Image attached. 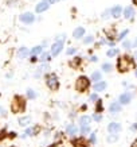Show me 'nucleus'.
Returning a JSON list of instances; mask_svg holds the SVG:
<instances>
[{"label":"nucleus","instance_id":"nucleus-43","mask_svg":"<svg viewBox=\"0 0 137 147\" xmlns=\"http://www.w3.org/2000/svg\"><path fill=\"white\" fill-rule=\"evenodd\" d=\"M90 61H93V62H96V61H97V57H92V58H90Z\"/></svg>","mask_w":137,"mask_h":147},{"label":"nucleus","instance_id":"nucleus-40","mask_svg":"<svg viewBox=\"0 0 137 147\" xmlns=\"http://www.w3.org/2000/svg\"><path fill=\"white\" fill-rule=\"evenodd\" d=\"M94 120H101V116H100V115H94Z\"/></svg>","mask_w":137,"mask_h":147},{"label":"nucleus","instance_id":"nucleus-4","mask_svg":"<svg viewBox=\"0 0 137 147\" xmlns=\"http://www.w3.org/2000/svg\"><path fill=\"white\" fill-rule=\"evenodd\" d=\"M46 84L51 90H57L59 88V82H58V78L55 74H49L46 77Z\"/></svg>","mask_w":137,"mask_h":147},{"label":"nucleus","instance_id":"nucleus-29","mask_svg":"<svg viewBox=\"0 0 137 147\" xmlns=\"http://www.w3.org/2000/svg\"><path fill=\"white\" fill-rule=\"evenodd\" d=\"M85 43H86V45H88V43H92V42H93V36L92 35H89V36H86V38H85V40H84Z\"/></svg>","mask_w":137,"mask_h":147},{"label":"nucleus","instance_id":"nucleus-6","mask_svg":"<svg viewBox=\"0 0 137 147\" xmlns=\"http://www.w3.org/2000/svg\"><path fill=\"white\" fill-rule=\"evenodd\" d=\"M20 20L23 23H26V24H31L34 20H35V15L31 12H24L20 15Z\"/></svg>","mask_w":137,"mask_h":147},{"label":"nucleus","instance_id":"nucleus-13","mask_svg":"<svg viewBox=\"0 0 137 147\" xmlns=\"http://www.w3.org/2000/svg\"><path fill=\"white\" fill-rule=\"evenodd\" d=\"M130 98H132L130 93H122L120 96V102L121 104H128V102H130Z\"/></svg>","mask_w":137,"mask_h":147},{"label":"nucleus","instance_id":"nucleus-23","mask_svg":"<svg viewBox=\"0 0 137 147\" xmlns=\"http://www.w3.org/2000/svg\"><path fill=\"white\" fill-rule=\"evenodd\" d=\"M80 62H81V58H80V57H77V58L74 59V61H71L70 65H71L73 67H77L78 65H80Z\"/></svg>","mask_w":137,"mask_h":147},{"label":"nucleus","instance_id":"nucleus-21","mask_svg":"<svg viewBox=\"0 0 137 147\" xmlns=\"http://www.w3.org/2000/svg\"><path fill=\"white\" fill-rule=\"evenodd\" d=\"M92 80L98 82V81L101 80V73H100V71H94L93 74H92Z\"/></svg>","mask_w":137,"mask_h":147},{"label":"nucleus","instance_id":"nucleus-35","mask_svg":"<svg viewBox=\"0 0 137 147\" xmlns=\"http://www.w3.org/2000/svg\"><path fill=\"white\" fill-rule=\"evenodd\" d=\"M90 100H92V101H96V100H98L97 94H96V93H94V94H92V96H90Z\"/></svg>","mask_w":137,"mask_h":147},{"label":"nucleus","instance_id":"nucleus-14","mask_svg":"<svg viewBox=\"0 0 137 147\" xmlns=\"http://www.w3.org/2000/svg\"><path fill=\"white\" fill-rule=\"evenodd\" d=\"M105 89H106L105 81H98V82H96V85H94V90H97V92H101V90H105Z\"/></svg>","mask_w":137,"mask_h":147},{"label":"nucleus","instance_id":"nucleus-8","mask_svg":"<svg viewBox=\"0 0 137 147\" xmlns=\"http://www.w3.org/2000/svg\"><path fill=\"white\" fill-rule=\"evenodd\" d=\"M108 129H109V132L110 134H118L120 131H121V124L120 123H110L109 124V127H108Z\"/></svg>","mask_w":137,"mask_h":147},{"label":"nucleus","instance_id":"nucleus-1","mask_svg":"<svg viewBox=\"0 0 137 147\" xmlns=\"http://www.w3.org/2000/svg\"><path fill=\"white\" fill-rule=\"evenodd\" d=\"M132 67H134V62H133L132 57L122 55V57L118 58V61H117V69H118V71L125 73V71H128L129 69H132Z\"/></svg>","mask_w":137,"mask_h":147},{"label":"nucleus","instance_id":"nucleus-41","mask_svg":"<svg viewBox=\"0 0 137 147\" xmlns=\"http://www.w3.org/2000/svg\"><path fill=\"white\" fill-rule=\"evenodd\" d=\"M132 147H137V139H136V140H133V143H132Z\"/></svg>","mask_w":137,"mask_h":147},{"label":"nucleus","instance_id":"nucleus-20","mask_svg":"<svg viewBox=\"0 0 137 147\" xmlns=\"http://www.w3.org/2000/svg\"><path fill=\"white\" fill-rule=\"evenodd\" d=\"M28 53H30V51H28L26 47H22V49L19 50L18 55H19V58H24V57H27V54H28Z\"/></svg>","mask_w":137,"mask_h":147},{"label":"nucleus","instance_id":"nucleus-45","mask_svg":"<svg viewBox=\"0 0 137 147\" xmlns=\"http://www.w3.org/2000/svg\"><path fill=\"white\" fill-rule=\"evenodd\" d=\"M136 77H137V70H136Z\"/></svg>","mask_w":137,"mask_h":147},{"label":"nucleus","instance_id":"nucleus-31","mask_svg":"<svg viewBox=\"0 0 137 147\" xmlns=\"http://www.w3.org/2000/svg\"><path fill=\"white\" fill-rule=\"evenodd\" d=\"M89 131H90V127H81V132L82 134H88Z\"/></svg>","mask_w":137,"mask_h":147},{"label":"nucleus","instance_id":"nucleus-12","mask_svg":"<svg viewBox=\"0 0 137 147\" xmlns=\"http://www.w3.org/2000/svg\"><path fill=\"white\" fill-rule=\"evenodd\" d=\"M85 35V28L84 27H77L74 30V32H73V36H74L75 39H80V38H82V36Z\"/></svg>","mask_w":137,"mask_h":147},{"label":"nucleus","instance_id":"nucleus-38","mask_svg":"<svg viewBox=\"0 0 137 147\" xmlns=\"http://www.w3.org/2000/svg\"><path fill=\"white\" fill-rule=\"evenodd\" d=\"M46 1H49L50 4H54V3H58V1H61V0H46Z\"/></svg>","mask_w":137,"mask_h":147},{"label":"nucleus","instance_id":"nucleus-7","mask_svg":"<svg viewBox=\"0 0 137 147\" xmlns=\"http://www.w3.org/2000/svg\"><path fill=\"white\" fill-rule=\"evenodd\" d=\"M49 5H50L49 1H46V0H43V1H40L39 4H36L35 11H36L38 13L44 12V11H47V9H49Z\"/></svg>","mask_w":137,"mask_h":147},{"label":"nucleus","instance_id":"nucleus-42","mask_svg":"<svg viewBox=\"0 0 137 147\" xmlns=\"http://www.w3.org/2000/svg\"><path fill=\"white\" fill-rule=\"evenodd\" d=\"M0 115H5V112H4V109H3V108H0Z\"/></svg>","mask_w":137,"mask_h":147},{"label":"nucleus","instance_id":"nucleus-25","mask_svg":"<svg viewBox=\"0 0 137 147\" xmlns=\"http://www.w3.org/2000/svg\"><path fill=\"white\" fill-rule=\"evenodd\" d=\"M128 30H124V31H122V32H121V34H120V35L118 36H117V39H118V40H122V39H124V38H125V36H126V35H128Z\"/></svg>","mask_w":137,"mask_h":147},{"label":"nucleus","instance_id":"nucleus-22","mask_svg":"<svg viewBox=\"0 0 137 147\" xmlns=\"http://www.w3.org/2000/svg\"><path fill=\"white\" fill-rule=\"evenodd\" d=\"M42 50H43V47H42V46H35V47L31 50V54H32V55L39 54V53H42Z\"/></svg>","mask_w":137,"mask_h":147},{"label":"nucleus","instance_id":"nucleus-32","mask_svg":"<svg viewBox=\"0 0 137 147\" xmlns=\"http://www.w3.org/2000/svg\"><path fill=\"white\" fill-rule=\"evenodd\" d=\"M97 112H102V102L97 101Z\"/></svg>","mask_w":137,"mask_h":147},{"label":"nucleus","instance_id":"nucleus-28","mask_svg":"<svg viewBox=\"0 0 137 147\" xmlns=\"http://www.w3.org/2000/svg\"><path fill=\"white\" fill-rule=\"evenodd\" d=\"M50 55H51V53H46V54H43L42 57H40V61H47V59H50Z\"/></svg>","mask_w":137,"mask_h":147},{"label":"nucleus","instance_id":"nucleus-27","mask_svg":"<svg viewBox=\"0 0 137 147\" xmlns=\"http://www.w3.org/2000/svg\"><path fill=\"white\" fill-rule=\"evenodd\" d=\"M27 96H28L30 98H35L36 94H35V92H34L32 89H28V90H27Z\"/></svg>","mask_w":137,"mask_h":147},{"label":"nucleus","instance_id":"nucleus-19","mask_svg":"<svg viewBox=\"0 0 137 147\" xmlns=\"http://www.w3.org/2000/svg\"><path fill=\"white\" fill-rule=\"evenodd\" d=\"M30 121H31V119H30L28 116H24V117H20V119H19V124L20 125H27Z\"/></svg>","mask_w":137,"mask_h":147},{"label":"nucleus","instance_id":"nucleus-2","mask_svg":"<svg viewBox=\"0 0 137 147\" xmlns=\"http://www.w3.org/2000/svg\"><path fill=\"white\" fill-rule=\"evenodd\" d=\"M11 109H12L13 113H18V112H23L26 109V101L22 96H15L12 101V105H11Z\"/></svg>","mask_w":137,"mask_h":147},{"label":"nucleus","instance_id":"nucleus-36","mask_svg":"<svg viewBox=\"0 0 137 147\" xmlns=\"http://www.w3.org/2000/svg\"><path fill=\"white\" fill-rule=\"evenodd\" d=\"M75 51H77L75 49H69V50H67V54H69V55H71V54H74Z\"/></svg>","mask_w":137,"mask_h":147},{"label":"nucleus","instance_id":"nucleus-33","mask_svg":"<svg viewBox=\"0 0 137 147\" xmlns=\"http://www.w3.org/2000/svg\"><path fill=\"white\" fill-rule=\"evenodd\" d=\"M122 46H124L125 49H130V42H129V40H126V42H124V43H122Z\"/></svg>","mask_w":137,"mask_h":147},{"label":"nucleus","instance_id":"nucleus-10","mask_svg":"<svg viewBox=\"0 0 137 147\" xmlns=\"http://www.w3.org/2000/svg\"><path fill=\"white\" fill-rule=\"evenodd\" d=\"M122 13H124L125 19H133V16H134V8H133V7H126V8L122 11Z\"/></svg>","mask_w":137,"mask_h":147},{"label":"nucleus","instance_id":"nucleus-26","mask_svg":"<svg viewBox=\"0 0 137 147\" xmlns=\"http://www.w3.org/2000/svg\"><path fill=\"white\" fill-rule=\"evenodd\" d=\"M102 69H104L105 71H110L112 70V65L110 63H104V65H102Z\"/></svg>","mask_w":137,"mask_h":147},{"label":"nucleus","instance_id":"nucleus-30","mask_svg":"<svg viewBox=\"0 0 137 147\" xmlns=\"http://www.w3.org/2000/svg\"><path fill=\"white\" fill-rule=\"evenodd\" d=\"M108 140H109V142H116V140H117V135H116V134H112L108 138Z\"/></svg>","mask_w":137,"mask_h":147},{"label":"nucleus","instance_id":"nucleus-17","mask_svg":"<svg viewBox=\"0 0 137 147\" xmlns=\"http://www.w3.org/2000/svg\"><path fill=\"white\" fill-rule=\"evenodd\" d=\"M121 111V105L120 104H117V102H113V104H110V112L112 113H117V112Z\"/></svg>","mask_w":137,"mask_h":147},{"label":"nucleus","instance_id":"nucleus-3","mask_svg":"<svg viewBox=\"0 0 137 147\" xmlns=\"http://www.w3.org/2000/svg\"><path fill=\"white\" fill-rule=\"evenodd\" d=\"M89 85H90V81H89L88 77L81 76V77H78V80L75 82V89L78 90V92H85V90H88Z\"/></svg>","mask_w":137,"mask_h":147},{"label":"nucleus","instance_id":"nucleus-34","mask_svg":"<svg viewBox=\"0 0 137 147\" xmlns=\"http://www.w3.org/2000/svg\"><path fill=\"white\" fill-rule=\"evenodd\" d=\"M26 135H34V129H32V128H28L26 131Z\"/></svg>","mask_w":137,"mask_h":147},{"label":"nucleus","instance_id":"nucleus-18","mask_svg":"<svg viewBox=\"0 0 137 147\" xmlns=\"http://www.w3.org/2000/svg\"><path fill=\"white\" fill-rule=\"evenodd\" d=\"M66 131H67V134H69V135H71V136H73V135H75V134H77V127H75L74 124H70V125H69V127H67V129H66Z\"/></svg>","mask_w":137,"mask_h":147},{"label":"nucleus","instance_id":"nucleus-44","mask_svg":"<svg viewBox=\"0 0 137 147\" xmlns=\"http://www.w3.org/2000/svg\"><path fill=\"white\" fill-rule=\"evenodd\" d=\"M132 1H133V4H134V5L137 7V0H132Z\"/></svg>","mask_w":137,"mask_h":147},{"label":"nucleus","instance_id":"nucleus-5","mask_svg":"<svg viewBox=\"0 0 137 147\" xmlns=\"http://www.w3.org/2000/svg\"><path fill=\"white\" fill-rule=\"evenodd\" d=\"M63 36H62V39L57 40V42L51 46V55H53V57H55V55H58V54L61 53V50H62V47H63V42H65V38H63Z\"/></svg>","mask_w":137,"mask_h":147},{"label":"nucleus","instance_id":"nucleus-37","mask_svg":"<svg viewBox=\"0 0 137 147\" xmlns=\"http://www.w3.org/2000/svg\"><path fill=\"white\" fill-rule=\"evenodd\" d=\"M109 13H110V11H105V12L102 13V18H108V16H109Z\"/></svg>","mask_w":137,"mask_h":147},{"label":"nucleus","instance_id":"nucleus-15","mask_svg":"<svg viewBox=\"0 0 137 147\" xmlns=\"http://www.w3.org/2000/svg\"><path fill=\"white\" fill-rule=\"evenodd\" d=\"M81 121V127H90V121H92V119L89 117V116H82L80 119Z\"/></svg>","mask_w":137,"mask_h":147},{"label":"nucleus","instance_id":"nucleus-11","mask_svg":"<svg viewBox=\"0 0 137 147\" xmlns=\"http://www.w3.org/2000/svg\"><path fill=\"white\" fill-rule=\"evenodd\" d=\"M73 144H74V147H88V142H86L84 138L74 139V140H73Z\"/></svg>","mask_w":137,"mask_h":147},{"label":"nucleus","instance_id":"nucleus-24","mask_svg":"<svg viewBox=\"0 0 137 147\" xmlns=\"http://www.w3.org/2000/svg\"><path fill=\"white\" fill-rule=\"evenodd\" d=\"M118 54V50L117 49H110L109 51H108V57H114V55H117Z\"/></svg>","mask_w":137,"mask_h":147},{"label":"nucleus","instance_id":"nucleus-9","mask_svg":"<svg viewBox=\"0 0 137 147\" xmlns=\"http://www.w3.org/2000/svg\"><path fill=\"white\" fill-rule=\"evenodd\" d=\"M110 15L113 16V18H120L121 15H122V8L120 7V5H116V7H113V8L110 9Z\"/></svg>","mask_w":137,"mask_h":147},{"label":"nucleus","instance_id":"nucleus-47","mask_svg":"<svg viewBox=\"0 0 137 147\" xmlns=\"http://www.w3.org/2000/svg\"><path fill=\"white\" fill-rule=\"evenodd\" d=\"M136 58H137V55H136Z\"/></svg>","mask_w":137,"mask_h":147},{"label":"nucleus","instance_id":"nucleus-16","mask_svg":"<svg viewBox=\"0 0 137 147\" xmlns=\"http://www.w3.org/2000/svg\"><path fill=\"white\" fill-rule=\"evenodd\" d=\"M105 35L108 36V39L113 40V39L116 38V30H114V28H110V30H106V31H105Z\"/></svg>","mask_w":137,"mask_h":147},{"label":"nucleus","instance_id":"nucleus-46","mask_svg":"<svg viewBox=\"0 0 137 147\" xmlns=\"http://www.w3.org/2000/svg\"><path fill=\"white\" fill-rule=\"evenodd\" d=\"M136 46H137V40H136Z\"/></svg>","mask_w":137,"mask_h":147},{"label":"nucleus","instance_id":"nucleus-39","mask_svg":"<svg viewBox=\"0 0 137 147\" xmlns=\"http://www.w3.org/2000/svg\"><path fill=\"white\" fill-rule=\"evenodd\" d=\"M90 142H96V135L92 134V136H90Z\"/></svg>","mask_w":137,"mask_h":147}]
</instances>
